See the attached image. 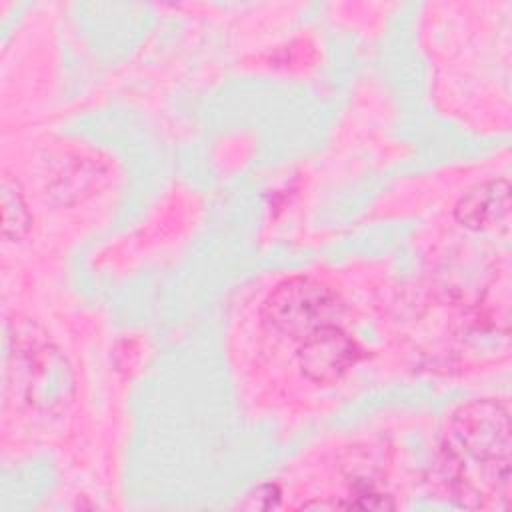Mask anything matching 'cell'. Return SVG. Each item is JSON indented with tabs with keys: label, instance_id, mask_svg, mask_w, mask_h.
Segmentation results:
<instances>
[{
	"label": "cell",
	"instance_id": "obj_5",
	"mask_svg": "<svg viewBox=\"0 0 512 512\" xmlns=\"http://www.w3.org/2000/svg\"><path fill=\"white\" fill-rule=\"evenodd\" d=\"M2 214H4V236L18 240L26 234L30 226V216L16 184L4 176L2 180Z\"/></svg>",
	"mask_w": 512,
	"mask_h": 512
},
{
	"label": "cell",
	"instance_id": "obj_2",
	"mask_svg": "<svg viewBox=\"0 0 512 512\" xmlns=\"http://www.w3.org/2000/svg\"><path fill=\"white\" fill-rule=\"evenodd\" d=\"M342 300L324 282L294 276L280 282L262 304V322L272 332L302 342L310 334L342 324Z\"/></svg>",
	"mask_w": 512,
	"mask_h": 512
},
{
	"label": "cell",
	"instance_id": "obj_3",
	"mask_svg": "<svg viewBox=\"0 0 512 512\" xmlns=\"http://www.w3.org/2000/svg\"><path fill=\"white\" fill-rule=\"evenodd\" d=\"M360 358V348L342 324L326 326L298 342V364L306 378L318 384L340 380Z\"/></svg>",
	"mask_w": 512,
	"mask_h": 512
},
{
	"label": "cell",
	"instance_id": "obj_4",
	"mask_svg": "<svg viewBox=\"0 0 512 512\" xmlns=\"http://www.w3.org/2000/svg\"><path fill=\"white\" fill-rule=\"evenodd\" d=\"M510 186L506 178H496L474 186L456 204V220L470 230H488L508 218Z\"/></svg>",
	"mask_w": 512,
	"mask_h": 512
},
{
	"label": "cell",
	"instance_id": "obj_1",
	"mask_svg": "<svg viewBox=\"0 0 512 512\" xmlns=\"http://www.w3.org/2000/svg\"><path fill=\"white\" fill-rule=\"evenodd\" d=\"M444 482L466 506L508 508L510 410L506 400L484 398L460 406L442 436Z\"/></svg>",
	"mask_w": 512,
	"mask_h": 512
}]
</instances>
